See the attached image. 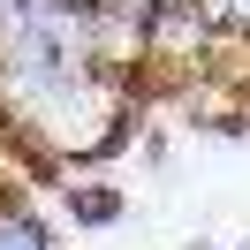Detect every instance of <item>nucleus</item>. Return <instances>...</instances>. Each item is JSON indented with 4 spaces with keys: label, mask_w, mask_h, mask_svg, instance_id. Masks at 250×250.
I'll return each instance as SVG.
<instances>
[{
    "label": "nucleus",
    "mask_w": 250,
    "mask_h": 250,
    "mask_svg": "<svg viewBox=\"0 0 250 250\" xmlns=\"http://www.w3.org/2000/svg\"><path fill=\"white\" fill-rule=\"evenodd\" d=\"M0 250H61V243L23 197H0Z\"/></svg>",
    "instance_id": "f03ea898"
},
{
    "label": "nucleus",
    "mask_w": 250,
    "mask_h": 250,
    "mask_svg": "<svg viewBox=\"0 0 250 250\" xmlns=\"http://www.w3.org/2000/svg\"><path fill=\"white\" fill-rule=\"evenodd\" d=\"M61 212L76 220V228H114V220L129 212V189H114V182H76V174H68V182H61Z\"/></svg>",
    "instance_id": "f257e3e1"
},
{
    "label": "nucleus",
    "mask_w": 250,
    "mask_h": 250,
    "mask_svg": "<svg viewBox=\"0 0 250 250\" xmlns=\"http://www.w3.org/2000/svg\"><path fill=\"white\" fill-rule=\"evenodd\" d=\"M189 250H250V243H189Z\"/></svg>",
    "instance_id": "7ed1b4c3"
}]
</instances>
